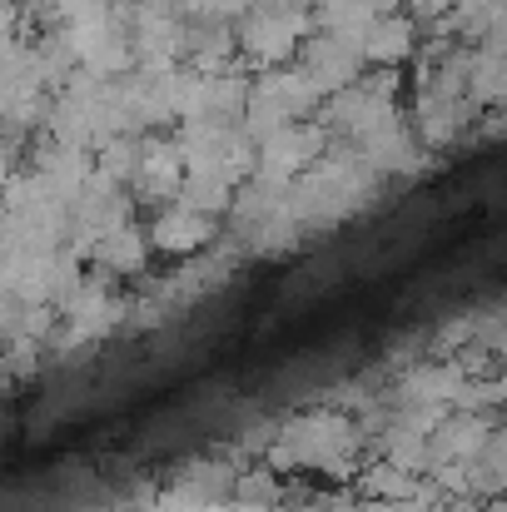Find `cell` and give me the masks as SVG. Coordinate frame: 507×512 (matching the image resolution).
<instances>
[{"label":"cell","instance_id":"cell-1","mask_svg":"<svg viewBox=\"0 0 507 512\" xmlns=\"http://www.w3.org/2000/svg\"><path fill=\"white\" fill-rule=\"evenodd\" d=\"M239 512H259V508H239Z\"/></svg>","mask_w":507,"mask_h":512}]
</instances>
